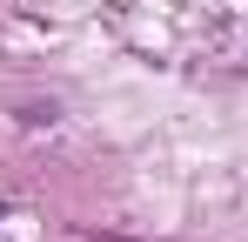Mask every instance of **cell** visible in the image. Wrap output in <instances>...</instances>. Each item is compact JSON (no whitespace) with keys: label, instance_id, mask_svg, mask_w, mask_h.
Segmentation results:
<instances>
[{"label":"cell","instance_id":"6da1fadb","mask_svg":"<svg viewBox=\"0 0 248 242\" xmlns=\"http://www.w3.org/2000/svg\"><path fill=\"white\" fill-rule=\"evenodd\" d=\"M174 7H181L195 40H208L215 54L248 68V0H174Z\"/></svg>","mask_w":248,"mask_h":242}]
</instances>
